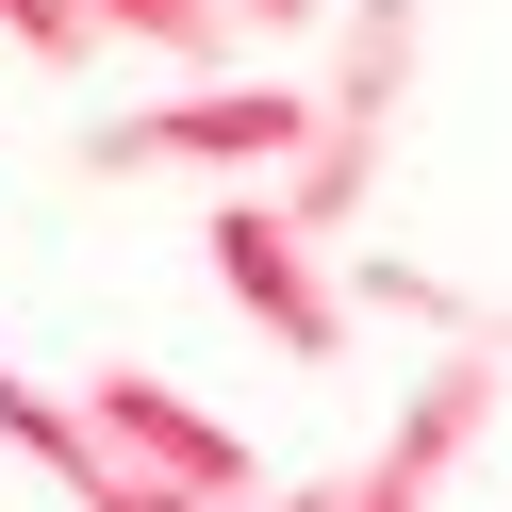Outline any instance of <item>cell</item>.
<instances>
[{
    "instance_id": "obj_1",
    "label": "cell",
    "mask_w": 512,
    "mask_h": 512,
    "mask_svg": "<svg viewBox=\"0 0 512 512\" xmlns=\"http://www.w3.org/2000/svg\"><path fill=\"white\" fill-rule=\"evenodd\" d=\"M298 133H314V83H298V67H199L182 100L83 133L67 166H83V182H281Z\"/></svg>"
},
{
    "instance_id": "obj_2",
    "label": "cell",
    "mask_w": 512,
    "mask_h": 512,
    "mask_svg": "<svg viewBox=\"0 0 512 512\" xmlns=\"http://www.w3.org/2000/svg\"><path fill=\"white\" fill-rule=\"evenodd\" d=\"M199 265H215V298H232L248 331L281 347V364H347V331H364V298H347V248H314L298 215L265 199V182H215Z\"/></svg>"
},
{
    "instance_id": "obj_3",
    "label": "cell",
    "mask_w": 512,
    "mask_h": 512,
    "mask_svg": "<svg viewBox=\"0 0 512 512\" xmlns=\"http://www.w3.org/2000/svg\"><path fill=\"white\" fill-rule=\"evenodd\" d=\"M496 397H512V331H463L430 380L397 397V430H380V463L347 479V512H430L446 479L479 463V430H496Z\"/></svg>"
},
{
    "instance_id": "obj_4",
    "label": "cell",
    "mask_w": 512,
    "mask_h": 512,
    "mask_svg": "<svg viewBox=\"0 0 512 512\" xmlns=\"http://www.w3.org/2000/svg\"><path fill=\"white\" fill-rule=\"evenodd\" d=\"M83 413H100V446H116V463L182 479V496H265L248 430H232V413H199L182 380H149V364H100V380H83Z\"/></svg>"
},
{
    "instance_id": "obj_5",
    "label": "cell",
    "mask_w": 512,
    "mask_h": 512,
    "mask_svg": "<svg viewBox=\"0 0 512 512\" xmlns=\"http://www.w3.org/2000/svg\"><path fill=\"white\" fill-rule=\"evenodd\" d=\"M0 446H17V463H50V479H67L83 512H100V479H116V446H100V413H83V380H67V397L0 380Z\"/></svg>"
},
{
    "instance_id": "obj_6",
    "label": "cell",
    "mask_w": 512,
    "mask_h": 512,
    "mask_svg": "<svg viewBox=\"0 0 512 512\" xmlns=\"http://www.w3.org/2000/svg\"><path fill=\"white\" fill-rule=\"evenodd\" d=\"M347 298H364V314H413V331H446V347H463V331H512L496 298H463V281L397 265V248H364V265H347Z\"/></svg>"
},
{
    "instance_id": "obj_7",
    "label": "cell",
    "mask_w": 512,
    "mask_h": 512,
    "mask_svg": "<svg viewBox=\"0 0 512 512\" xmlns=\"http://www.w3.org/2000/svg\"><path fill=\"white\" fill-rule=\"evenodd\" d=\"M0 50H34L50 83H83V67H100V50H116V34H100V17H83V0H0Z\"/></svg>"
},
{
    "instance_id": "obj_8",
    "label": "cell",
    "mask_w": 512,
    "mask_h": 512,
    "mask_svg": "<svg viewBox=\"0 0 512 512\" xmlns=\"http://www.w3.org/2000/svg\"><path fill=\"white\" fill-rule=\"evenodd\" d=\"M331 17H347V0H232V34L265 50V67H281V50H331Z\"/></svg>"
},
{
    "instance_id": "obj_9",
    "label": "cell",
    "mask_w": 512,
    "mask_h": 512,
    "mask_svg": "<svg viewBox=\"0 0 512 512\" xmlns=\"http://www.w3.org/2000/svg\"><path fill=\"white\" fill-rule=\"evenodd\" d=\"M232 512H347V479H265V496H232Z\"/></svg>"
}]
</instances>
